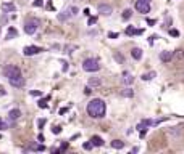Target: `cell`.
I'll use <instances>...</instances> for the list:
<instances>
[{
    "mask_svg": "<svg viewBox=\"0 0 184 154\" xmlns=\"http://www.w3.org/2000/svg\"><path fill=\"white\" fill-rule=\"evenodd\" d=\"M66 148H68V143L65 141V143H62V146H60V153H62V151H65Z\"/></svg>",
    "mask_w": 184,
    "mask_h": 154,
    "instance_id": "obj_37",
    "label": "cell"
},
{
    "mask_svg": "<svg viewBox=\"0 0 184 154\" xmlns=\"http://www.w3.org/2000/svg\"><path fill=\"white\" fill-rule=\"evenodd\" d=\"M95 23H97V18H95V16H90L89 21H87V24H89V26H94Z\"/></svg>",
    "mask_w": 184,
    "mask_h": 154,
    "instance_id": "obj_29",
    "label": "cell"
},
{
    "mask_svg": "<svg viewBox=\"0 0 184 154\" xmlns=\"http://www.w3.org/2000/svg\"><path fill=\"white\" fill-rule=\"evenodd\" d=\"M120 95L125 96V98H132V96H134V92H132L131 88H125V90H121V92H120Z\"/></svg>",
    "mask_w": 184,
    "mask_h": 154,
    "instance_id": "obj_17",
    "label": "cell"
},
{
    "mask_svg": "<svg viewBox=\"0 0 184 154\" xmlns=\"http://www.w3.org/2000/svg\"><path fill=\"white\" fill-rule=\"evenodd\" d=\"M7 19H8V18H7V15H3V16H2V19H0V21H2V23H7Z\"/></svg>",
    "mask_w": 184,
    "mask_h": 154,
    "instance_id": "obj_41",
    "label": "cell"
},
{
    "mask_svg": "<svg viewBox=\"0 0 184 154\" xmlns=\"http://www.w3.org/2000/svg\"><path fill=\"white\" fill-rule=\"evenodd\" d=\"M71 18V13L70 11H63V13H58V19L60 21H66V19H70Z\"/></svg>",
    "mask_w": 184,
    "mask_h": 154,
    "instance_id": "obj_21",
    "label": "cell"
},
{
    "mask_svg": "<svg viewBox=\"0 0 184 154\" xmlns=\"http://www.w3.org/2000/svg\"><path fill=\"white\" fill-rule=\"evenodd\" d=\"M102 85V80L99 77H90L89 79V87H100Z\"/></svg>",
    "mask_w": 184,
    "mask_h": 154,
    "instance_id": "obj_15",
    "label": "cell"
},
{
    "mask_svg": "<svg viewBox=\"0 0 184 154\" xmlns=\"http://www.w3.org/2000/svg\"><path fill=\"white\" fill-rule=\"evenodd\" d=\"M144 2H150V0H144Z\"/></svg>",
    "mask_w": 184,
    "mask_h": 154,
    "instance_id": "obj_46",
    "label": "cell"
},
{
    "mask_svg": "<svg viewBox=\"0 0 184 154\" xmlns=\"http://www.w3.org/2000/svg\"><path fill=\"white\" fill-rule=\"evenodd\" d=\"M128 35H136V34H142V29H134V28H128L126 29Z\"/></svg>",
    "mask_w": 184,
    "mask_h": 154,
    "instance_id": "obj_20",
    "label": "cell"
},
{
    "mask_svg": "<svg viewBox=\"0 0 184 154\" xmlns=\"http://www.w3.org/2000/svg\"><path fill=\"white\" fill-rule=\"evenodd\" d=\"M49 98L50 96H47L45 99H41V101H39V108H41V109H45V108H47V99Z\"/></svg>",
    "mask_w": 184,
    "mask_h": 154,
    "instance_id": "obj_25",
    "label": "cell"
},
{
    "mask_svg": "<svg viewBox=\"0 0 184 154\" xmlns=\"http://www.w3.org/2000/svg\"><path fill=\"white\" fill-rule=\"evenodd\" d=\"M131 56L139 61V59L142 58V50H141V48H132V50H131Z\"/></svg>",
    "mask_w": 184,
    "mask_h": 154,
    "instance_id": "obj_11",
    "label": "cell"
},
{
    "mask_svg": "<svg viewBox=\"0 0 184 154\" xmlns=\"http://www.w3.org/2000/svg\"><path fill=\"white\" fill-rule=\"evenodd\" d=\"M11 84V87H16V88H21V87L26 85V80L24 77H21V75H16V77H13V79H8Z\"/></svg>",
    "mask_w": 184,
    "mask_h": 154,
    "instance_id": "obj_6",
    "label": "cell"
},
{
    "mask_svg": "<svg viewBox=\"0 0 184 154\" xmlns=\"http://www.w3.org/2000/svg\"><path fill=\"white\" fill-rule=\"evenodd\" d=\"M44 5V0H36L34 2V7H42Z\"/></svg>",
    "mask_w": 184,
    "mask_h": 154,
    "instance_id": "obj_35",
    "label": "cell"
},
{
    "mask_svg": "<svg viewBox=\"0 0 184 154\" xmlns=\"http://www.w3.org/2000/svg\"><path fill=\"white\" fill-rule=\"evenodd\" d=\"M173 58H176V59H183L184 58V50H183V48L173 51Z\"/></svg>",
    "mask_w": 184,
    "mask_h": 154,
    "instance_id": "obj_22",
    "label": "cell"
},
{
    "mask_svg": "<svg viewBox=\"0 0 184 154\" xmlns=\"http://www.w3.org/2000/svg\"><path fill=\"white\" fill-rule=\"evenodd\" d=\"M147 23H149L150 26H153V24H155V21H153V19H147Z\"/></svg>",
    "mask_w": 184,
    "mask_h": 154,
    "instance_id": "obj_45",
    "label": "cell"
},
{
    "mask_svg": "<svg viewBox=\"0 0 184 154\" xmlns=\"http://www.w3.org/2000/svg\"><path fill=\"white\" fill-rule=\"evenodd\" d=\"M37 140H39V141H41V143H42V141H44V140H45V138H44V135H42V133H39Z\"/></svg>",
    "mask_w": 184,
    "mask_h": 154,
    "instance_id": "obj_40",
    "label": "cell"
},
{
    "mask_svg": "<svg viewBox=\"0 0 184 154\" xmlns=\"http://www.w3.org/2000/svg\"><path fill=\"white\" fill-rule=\"evenodd\" d=\"M68 11L71 13V16H76V15L79 13V10H78L76 7H70V10H68Z\"/></svg>",
    "mask_w": 184,
    "mask_h": 154,
    "instance_id": "obj_28",
    "label": "cell"
},
{
    "mask_svg": "<svg viewBox=\"0 0 184 154\" xmlns=\"http://www.w3.org/2000/svg\"><path fill=\"white\" fill-rule=\"evenodd\" d=\"M41 51H44L42 48H39V47H24L23 48V55L24 56H32V55H37V53H41Z\"/></svg>",
    "mask_w": 184,
    "mask_h": 154,
    "instance_id": "obj_7",
    "label": "cell"
},
{
    "mask_svg": "<svg viewBox=\"0 0 184 154\" xmlns=\"http://www.w3.org/2000/svg\"><path fill=\"white\" fill-rule=\"evenodd\" d=\"M15 37H18V31L15 28H10L7 32V40H11V39H15Z\"/></svg>",
    "mask_w": 184,
    "mask_h": 154,
    "instance_id": "obj_16",
    "label": "cell"
},
{
    "mask_svg": "<svg viewBox=\"0 0 184 154\" xmlns=\"http://www.w3.org/2000/svg\"><path fill=\"white\" fill-rule=\"evenodd\" d=\"M111 146H113L115 149H123V148H125V143H123L121 140H113L111 141Z\"/></svg>",
    "mask_w": 184,
    "mask_h": 154,
    "instance_id": "obj_19",
    "label": "cell"
},
{
    "mask_svg": "<svg viewBox=\"0 0 184 154\" xmlns=\"http://www.w3.org/2000/svg\"><path fill=\"white\" fill-rule=\"evenodd\" d=\"M45 124H47V120H45V119H39V120H37V125H39V128H42V127H44Z\"/></svg>",
    "mask_w": 184,
    "mask_h": 154,
    "instance_id": "obj_31",
    "label": "cell"
},
{
    "mask_svg": "<svg viewBox=\"0 0 184 154\" xmlns=\"http://www.w3.org/2000/svg\"><path fill=\"white\" fill-rule=\"evenodd\" d=\"M90 148H92V143H90V141H89V143H84V149H87V151H89Z\"/></svg>",
    "mask_w": 184,
    "mask_h": 154,
    "instance_id": "obj_39",
    "label": "cell"
},
{
    "mask_svg": "<svg viewBox=\"0 0 184 154\" xmlns=\"http://www.w3.org/2000/svg\"><path fill=\"white\" fill-rule=\"evenodd\" d=\"M90 143H92V146H104V140L100 137H97V135H94L90 138Z\"/></svg>",
    "mask_w": 184,
    "mask_h": 154,
    "instance_id": "obj_12",
    "label": "cell"
},
{
    "mask_svg": "<svg viewBox=\"0 0 184 154\" xmlns=\"http://www.w3.org/2000/svg\"><path fill=\"white\" fill-rule=\"evenodd\" d=\"M37 28H39V19H36V18H29V19L24 21V32L28 35H32L37 31Z\"/></svg>",
    "mask_w": 184,
    "mask_h": 154,
    "instance_id": "obj_3",
    "label": "cell"
},
{
    "mask_svg": "<svg viewBox=\"0 0 184 154\" xmlns=\"http://www.w3.org/2000/svg\"><path fill=\"white\" fill-rule=\"evenodd\" d=\"M83 69L86 72H97L100 69V63L95 58H87L86 61L83 63Z\"/></svg>",
    "mask_w": 184,
    "mask_h": 154,
    "instance_id": "obj_2",
    "label": "cell"
},
{
    "mask_svg": "<svg viewBox=\"0 0 184 154\" xmlns=\"http://www.w3.org/2000/svg\"><path fill=\"white\" fill-rule=\"evenodd\" d=\"M5 93H7V92H5V88H3V87H0V95H5Z\"/></svg>",
    "mask_w": 184,
    "mask_h": 154,
    "instance_id": "obj_44",
    "label": "cell"
},
{
    "mask_svg": "<svg viewBox=\"0 0 184 154\" xmlns=\"http://www.w3.org/2000/svg\"><path fill=\"white\" fill-rule=\"evenodd\" d=\"M66 111H68V108H62V109H60V114H65Z\"/></svg>",
    "mask_w": 184,
    "mask_h": 154,
    "instance_id": "obj_43",
    "label": "cell"
},
{
    "mask_svg": "<svg viewBox=\"0 0 184 154\" xmlns=\"http://www.w3.org/2000/svg\"><path fill=\"white\" fill-rule=\"evenodd\" d=\"M3 74H5V77H8V79H13V77H16V75H21V69L18 68V66H15V64H7L3 68Z\"/></svg>",
    "mask_w": 184,
    "mask_h": 154,
    "instance_id": "obj_4",
    "label": "cell"
},
{
    "mask_svg": "<svg viewBox=\"0 0 184 154\" xmlns=\"http://www.w3.org/2000/svg\"><path fill=\"white\" fill-rule=\"evenodd\" d=\"M108 37H110V39H116V37H120V34H116V32H110Z\"/></svg>",
    "mask_w": 184,
    "mask_h": 154,
    "instance_id": "obj_36",
    "label": "cell"
},
{
    "mask_svg": "<svg viewBox=\"0 0 184 154\" xmlns=\"http://www.w3.org/2000/svg\"><path fill=\"white\" fill-rule=\"evenodd\" d=\"M170 34L173 35V37H178V35H179V31H176V29H170Z\"/></svg>",
    "mask_w": 184,
    "mask_h": 154,
    "instance_id": "obj_33",
    "label": "cell"
},
{
    "mask_svg": "<svg viewBox=\"0 0 184 154\" xmlns=\"http://www.w3.org/2000/svg\"><path fill=\"white\" fill-rule=\"evenodd\" d=\"M115 59H116L118 63H125V58H123V55H118V53L115 55Z\"/></svg>",
    "mask_w": 184,
    "mask_h": 154,
    "instance_id": "obj_30",
    "label": "cell"
},
{
    "mask_svg": "<svg viewBox=\"0 0 184 154\" xmlns=\"http://www.w3.org/2000/svg\"><path fill=\"white\" fill-rule=\"evenodd\" d=\"M171 23H173V21H171V18H168V16H167V19H165V26L168 28V26H170Z\"/></svg>",
    "mask_w": 184,
    "mask_h": 154,
    "instance_id": "obj_38",
    "label": "cell"
},
{
    "mask_svg": "<svg viewBox=\"0 0 184 154\" xmlns=\"http://www.w3.org/2000/svg\"><path fill=\"white\" fill-rule=\"evenodd\" d=\"M155 71H150V72H147V74H144L142 75V80H144V82H146V80H152L153 79V77H155Z\"/></svg>",
    "mask_w": 184,
    "mask_h": 154,
    "instance_id": "obj_23",
    "label": "cell"
},
{
    "mask_svg": "<svg viewBox=\"0 0 184 154\" xmlns=\"http://www.w3.org/2000/svg\"><path fill=\"white\" fill-rule=\"evenodd\" d=\"M97 10H99V13L104 15V16H110V15L113 13V8H111L110 5H107V3H100Z\"/></svg>",
    "mask_w": 184,
    "mask_h": 154,
    "instance_id": "obj_8",
    "label": "cell"
},
{
    "mask_svg": "<svg viewBox=\"0 0 184 154\" xmlns=\"http://www.w3.org/2000/svg\"><path fill=\"white\" fill-rule=\"evenodd\" d=\"M2 10H3V13H10V11H16V7L13 3H3Z\"/></svg>",
    "mask_w": 184,
    "mask_h": 154,
    "instance_id": "obj_14",
    "label": "cell"
},
{
    "mask_svg": "<svg viewBox=\"0 0 184 154\" xmlns=\"http://www.w3.org/2000/svg\"><path fill=\"white\" fill-rule=\"evenodd\" d=\"M50 151H52L53 154H58V153H60V149H57V148H52V149H50Z\"/></svg>",
    "mask_w": 184,
    "mask_h": 154,
    "instance_id": "obj_42",
    "label": "cell"
},
{
    "mask_svg": "<svg viewBox=\"0 0 184 154\" xmlns=\"http://www.w3.org/2000/svg\"><path fill=\"white\" fill-rule=\"evenodd\" d=\"M131 15H132V11H131V10H125V11H123V19L128 21L129 18H131Z\"/></svg>",
    "mask_w": 184,
    "mask_h": 154,
    "instance_id": "obj_26",
    "label": "cell"
},
{
    "mask_svg": "<svg viewBox=\"0 0 184 154\" xmlns=\"http://www.w3.org/2000/svg\"><path fill=\"white\" fill-rule=\"evenodd\" d=\"M7 128H8L7 122H3V120H0V130H7Z\"/></svg>",
    "mask_w": 184,
    "mask_h": 154,
    "instance_id": "obj_32",
    "label": "cell"
},
{
    "mask_svg": "<svg viewBox=\"0 0 184 154\" xmlns=\"http://www.w3.org/2000/svg\"><path fill=\"white\" fill-rule=\"evenodd\" d=\"M8 117H10V120H16L21 117V111L20 109H11L10 114H8Z\"/></svg>",
    "mask_w": 184,
    "mask_h": 154,
    "instance_id": "obj_13",
    "label": "cell"
},
{
    "mask_svg": "<svg viewBox=\"0 0 184 154\" xmlns=\"http://www.w3.org/2000/svg\"><path fill=\"white\" fill-rule=\"evenodd\" d=\"M29 149H31V151H45V146H44V144H31Z\"/></svg>",
    "mask_w": 184,
    "mask_h": 154,
    "instance_id": "obj_24",
    "label": "cell"
},
{
    "mask_svg": "<svg viewBox=\"0 0 184 154\" xmlns=\"http://www.w3.org/2000/svg\"><path fill=\"white\" fill-rule=\"evenodd\" d=\"M87 114L94 119H100V117L105 116V111H107V106H105L104 99L100 98H94L87 103Z\"/></svg>",
    "mask_w": 184,
    "mask_h": 154,
    "instance_id": "obj_1",
    "label": "cell"
},
{
    "mask_svg": "<svg viewBox=\"0 0 184 154\" xmlns=\"http://www.w3.org/2000/svg\"><path fill=\"white\" fill-rule=\"evenodd\" d=\"M121 82L125 84V85H131V84L134 82V75H132L131 72L125 71L123 72V77H121Z\"/></svg>",
    "mask_w": 184,
    "mask_h": 154,
    "instance_id": "obj_9",
    "label": "cell"
},
{
    "mask_svg": "<svg viewBox=\"0 0 184 154\" xmlns=\"http://www.w3.org/2000/svg\"><path fill=\"white\" fill-rule=\"evenodd\" d=\"M171 58H173V51L165 50V51H162V53H160V61L168 63V61H171Z\"/></svg>",
    "mask_w": 184,
    "mask_h": 154,
    "instance_id": "obj_10",
    "label": "cell"
},
{
    "mask_svg": "<svg viewBox=\"0 0 184 154\" xmlns=\"http://www.w3.org/2000/svg\"><path fill=\"white\" fill-rule=\"evenodd\" d=\"M136 10L139 13H149L150 11V3L144 0H136Z\"/></svg>",
    "mask_w": 184,
    "mask_h": 154,
    "instance_id": "obj_5",
    "label": "cell"
},
{
    "mask_svg": "<svg viewBox=\"0 0 184 154\" xmlns=\"http://www.w3.org/2000/svg\"><path fill=\"white\" fill-rule=\"evenodd\" d=\"M149 125H152V120L146 119V120H142V122L137 125V128H139V130H147V127H149Z\"/></svg>",
    "mask_w": 184,
    "mask_h": 154,
    "instance_id": "obj_18",
    "label": "cell"
},
{
    "mask_svg": "<svg viewBox=\"0 0 184 154\" xmlns=\"http://www.w3.org/2000/svg\"><path fill=\"white\" fill-rule=\"evenodd\" d=\"M52 132H53L55 135L62 133V127H60V125H53V127H52Z\"/></svg>",
    "mask_w": 184,
    "mask_h": 154,
    "instance_id": "obj_27",
    "label": "cell"
},
{
    "mask_svg": "<svg viewBox=\"0 0 184 154\" xmlns=\"http://www.w3.org/2000/svg\"><path fill=\"white\" fill-rule=\"evenodd\" d=\"M29 93H31L32 96H41V95H42L41 92H37V90H31V92H29Z\"/></svg>",
    "mask_w": 184,
    "mask_h": 154,
    "instance_id": "obj_34",
    "label": "cell"
}]
</instances>
